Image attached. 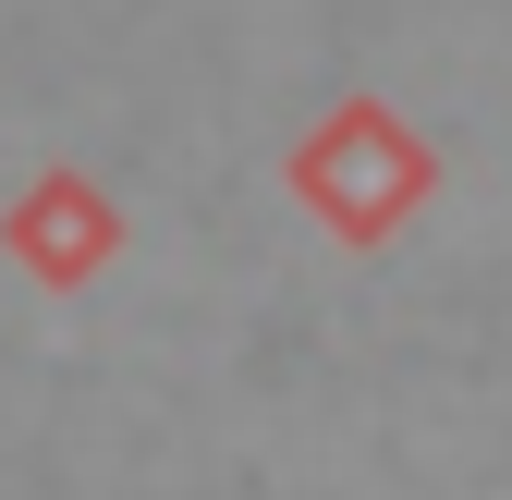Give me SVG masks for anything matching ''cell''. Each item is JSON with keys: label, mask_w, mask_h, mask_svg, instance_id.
I'll return each mask as SVG.
<instances>
[{"label": "cell", "mask_w": 512, "mask_h": 500, "mask_svg": "<svg viewBox=\"0 0 512 500\" xmlns=\"http://www.w3.org/2000/svg\"><path fill=\"white\" fill-rule=\"evenodd\" d=\"M439 183V147L415 135V122L391 98H342L330 122H305L293 135V196L305 220H330L342 244H391Z\"/></svg>", "instance_id": "cell-1"}, {"label": "cell", "mask_w": 512, "mask_h": 500, "mask_svg": "<svg viewBox=\"0 0 512 500\" xmlns=\"http://www.w3.org/2000/svg\"><path fill=\"white\" fill-rule=\"evenodd\" d=\"M0 244L49 281V293H74L122 257V208H110V183L74 171V159H49L37 183H13V208H0Z\"/></svg>", "instance_id": "cell-2"}]
</instances>
